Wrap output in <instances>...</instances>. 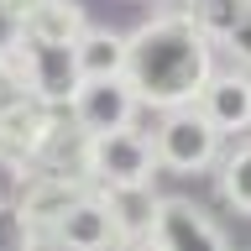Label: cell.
Returning a JSON list of instances; mask_svg holds the SVG:
<instances>
[{
  "label": "cell",
  "mask_w": 251,
  "mask_h": 251,
  "mask_svg": "<svg viewBox=\"0 0 251 251\" xmlns=\"http://www.w3.org/2000/svg\"><path fill=\"white\" fill-rule=\"evenodd\" d=\"M215 74V42H204L178 11L157 5L136 31H126V84L141 110H183Z\"/></svg>",
  "instance_id": "6da1fadb"
},
{
  "label": "cell",
  "mask_w": 251,
  "mask_h": 251,
  "mask_svg": "<svg viewBox=\"0 0 251 251\" xmlns=\"http://www.w3.org/2000/svg\"><path fill=\"white\" fill-rule=\"evenodd\" d=\"M152 162L162 173H178V178H194V173H209L220 162V152H225V141L209 131V121H204L194 105L183 110H162V121L152 126Z\"/></svg>",
  "instance_id": "7a4b0ae2"
},
{
  "label": "cell",
  "mask_w": 251,
  "mask_h": 251,
  "mask_svg": "<svg viewBox=\"0 0 251 251\" xmlns=\"http://www.w3.org/2000/svg\"><path fill=\"white\" fill-rule=\"evenodd\" d=\"M152 178H157V162H152L147 131L89 136V147H84V183L89 188H136Z\"/></svg>",
  "instance_id": "3957f363"
},
{
  "label": "cell",
  "mask_w": 251,
  "mask_h": 251,
  "mask_svg": "<svg viewBox=\"0 0 251 251\" xmlns=\"http://www.w3.org/2000/svg\"><path fill=\"white\" fill-rule=\"evenodd\" d=\"M63 115L78 136H110V131H136L141 105L126 78H84L74 100L63 105Z\"/></svg>",
  "instance_id": "277c9868"
},
{
  "label": "cell",
  "mask_w": 251,
  "mask_h": 251,
  "mask_svg": "<svg viewBox=\"0 0 251 251\" xmlns=\"http://www.w3.org/2000/svg\"><path fill=\"white\" fill-rule=\"evenodd\" d=\"M16 68V78L26 84V94H37L42 105L63 110L74 100V89L84 84L74 68V47H58V42H16V52L5 58Z\"/></svg>",
  "instance_id": "5b68a950"
},
{
  "label": "cell",
  "mask_w": 251,
  "mask_h": 251,
  "mask_svg": "<svg viewBox=\"0 0 251 251\" xmlns=\"http://www.w3.org/2000/svg\"><path fill=\"white\" fill-rule=\"evenodd\" d=\"M162 251H230L225 230L215 225L209 209H199L194 199H157V215H152V230H147Z\"/></svg>",
  "instance_id": "8992f818"
},
{
  "label": "cell",
  "mask_w": 251,
  "mask_h": 251,
  "mask_svg": "<svg viewBox=\"0 0 251 251\" xmlns=\"http://www.w3.org/2000/svg\"><path fill=\"white\" fill-rule=\"evenodd\" d=\"M194 110H199L209 131L220 141L225 136H246L251 131V74L241 68H215L204 78V89L194 94Z\"/></svg>",
  "instance_id": "52a82bcc"
},
{
  "label": "cell",
  "mask_w": 251,
  "mask_h": 251,
  "mask_svg": "<svg viewBox=\"0 0 251 251\" xmlns=\"http://www.w3.org/2000/svg\"><path fill=\"white\" fill-rule=\"evenodd\" d=\"M47 230H52V241L63 251H121V235H115V225H110V215H105V204H100L94 188L78 204H68Z\"/></svg>",
  "instance_id": "ba28073f"
},
{
  "label": "cell",
  "mask_w": 251,
  "mask_h": 251,
  "mask_svg": "<svg viewBox=\"0 0 251 251\" xmlns=\"http://www.w3.org/2000/svg\"><path fill=\"white\" fill-rule=\"evenodd\" d=\"M89 194V183H74V178H47V173H21V194H16V220L26 225V230H47L52 220L78 204Z\"/></svg>",
  "instance_id": "9c48e42d"
},
{
  "label": "cell",
  "mask_w": 251,
  "mask_h": 251,
  "mask_svg": "<svg viewBox=\"0 0 251 251\" xmlns=\"http://www.w3.org/2000/svg\"><path fill=\"white\" fill-rule=\"evenodd\" d=\"M84 31H89V16H84L78 0H37V5L21 16V42H58V47H74Z\"/></svg>",
  "instance_id": "30bf717a"
},
{
  "label": "cell",
  "mask_w": 251,
  "mask_h": 251,
  "mask_svg": "<svg viewBox=\"0 0 251 251\" xmlns=\"http://www.w3.org/2000/svg\"><path fill=\"white\" fill-rule=\"evenodd\" d=\"M94 194H100V204H105V215H110V225H115V235H121V246L152 230V215H157L152 183H136V188H94Z\"/></svg>",
  "instance_id": "8fae6325"
},
{
  "label": "cell",
  "mask_w": 251,
  "mask_h": 251,
  "mask_svg": "<svg viewBox=\"0 0 251 251\" xmlns=\"http://www.w3.org/2000/svg\"><path fill=\"white\" fill-rule=\"evenodd\" d=\"M74 68L78 78H126V31L89 26L74 42Z\"/></svg>",
  "instance_id": "7c38bea8"
},
{
  "label": "cell",
  "mask_w": 251,
  "mask_h": 251,
  "mask_svg": "<svg viewBox=\"0 0 251 251\" xmlns=\"http://www.w3.org/2000/svg\"><path fill=\"white\" fill-rule=\"evenodd\" d=\"M215 188L235 215H251V141H235L215 162Z\"/></svg>",
  "instance_id": "4fadbf2b"
},
{
  "label": "cell",
  "mask_w": 251,
  "mask_h": 251,
  "mask_svg": "<svg viewBox=\"0 0 251 251\" xmlns=\"http://www.w3.org/2000/svg\"><path fill=\"white\" fill-rule=\"evenodd\" d=\"M220 47H225V52L241 63V74H251V16H241V21H235V31H230Z\"/></svg>",
  "instance_id": "5bb4252c"
},
{
  "label": "cell",
  "mask_w": 251,
  "mask_h": 251,
  "mask_svg": "<svg viewBox=\"0 0 251 251\" xmlns=\"http://www.w3.org/2000/svg\"><path fill=\"white\" fill-rule=\"evenodd\" d=\"M16 42H21V16H16L11 5L0 0V63H5V58L16 52Z\"/></svg>",
  "instance_id": "9a60e30c"
},
{
  "label": "cell",
  "mask_w": 251,
  "mask_h": 251,
  "mask_svg": "<svg viewBox=\"0 0 251 251\" xmlns=\"http://www.w3.org/2000/svg\"><path fill=\"white\" fill-rule=\"evenodd\" d=\"M21 241H26V225L16 220L11 204H0V251H21Z\"/></svg>",
  "instance_id": "2e32d148"
},
{
  "label": "cell",
  "mask_w": 251,
  "mask_h": 251,
  "mask_svg": "<svg viewBox=\"0 0 251 251\" xmlns=\"http://www.w3.org/2000/svg\"><path fill=\"white\" fill-rule=\"evenodd\" d=\"M121 251H162V246H157L152 235H136V241H126V246H121Z\"/></svg>",
  "instance_id": "e0dca14e"
},
{
  "label": "cell",
  "mask_w": 251,
  "mask_h": 251,
  "mask_svg": "<svg viewBox=\"0 0 251 251\" xmlns=\"http://www.w3.org/2000/svg\"><path fill=\"white\" fill-rule=\"evenodd\" d=\"M5 5H11V11H16V16H26V11H31V5H37V0H5Z\"/></svg>",
  "instance_id": "ac0fdd59"
},
{
  "label": "cell",
  "mask_w": 251,
  "mask_h": 251,
  "mask_svg": "<svg viewBox=\"0 0 251 251\" xmlns=\"http://www.w3.org/2000/svg\"><path fill=\"white\" fill-rule=\"evenodd\" d=\"M241 5H246V11H251V0H241Z\"/></svg>",
  "instance_id": "d6986e66"
}]
</instances>
